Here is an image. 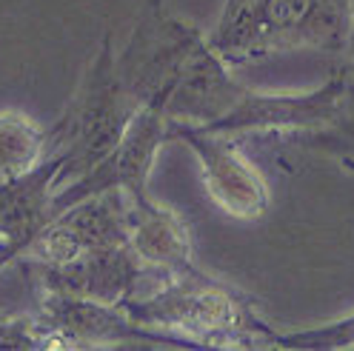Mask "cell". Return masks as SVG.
<instances>
[{
	"label": "cell",
	"instance_id": "obj_1",
	"mask_svg": "<svg viewBox=\"0 0 354 351\" xmlns=\"http://www.w3.org/2000/svg\"><path fill=\"white\" fill-rule=\"evenodd\" d=\"M123 309L171 345L194 348H274L277 332L252 297L201 269L163 274L151 289L129 297Z\"/></svg>",
	"mask_w": 354,
	"mask_h": 351
},
{
	"label": "cell",
	"instance_id": "obj_2",
	"mask_svg": "<svg viewBox=\"0 0 354 351\" xmlns=\"http://www.w3.org/2000/svg\"><path fill=\"white\" fill-rule=\"evenodd\" d=\"M346 32L348 0H226L209 43L237 69L300 49L343 57Z\"/></svg>",
	"mask_w": 354,
	"mask_h": 351
},
{
	"label": "cell",
	"instance_id": "obj_3",
	"mask_svg": "<svg viewBox=\"0 0 354 351\" xmlns=\"http://www.w3.org/2000/svg\"><path fill=\"white\" fill-rule=\"evenodd\" d=\"M140 108L143 106L120 77L112 35H103L97 55L80 77L77 92L63 108L57 123L49 129L52 151H60L63 158L57 189L95 169L120 143L123 131Z\"/></svg>",
	"mask_w": 354,
	"mask_h": 351
},
{
	"label": "cell",
	"instance_id": "obj_4",
	"mask_svg": "<svg viewBox=\"0 0 354 351\" xmlns=\"http://www.w3.org/2000/svg\"><path fill=\"white\" fill-rule=\"evenodd\" d=\"M351 69L340 63L320 86L306 92H260L246 83L232 103L229 112L212 123L206 131H226L234 137L246 135H308L328 129L343 112L348 97Z\"/></svg>",
	"mask_w": 354,
	"mask_h": 351
},
{
	"label": "cell",
	"instance_id": "obj_5",
	"mask_svg": "<svg viewBox=\"0 0 354 351\" xmlns=\"http://www.w3.org/2000/svg\"><path fill=\"white\" fill-rule=\"evenodd\" d=\"M203 37L206 35L197 26L171 15L163 0H151L126 49L118 55V69L126 89L138 97L140 106L149 100L163 103L189 52Z\"/></svg>",
	"mask_w": 354,
	"mask_h": 351
},
{
	"label": "cell",
	"instance_id": "obj_6",
	"mask_svg": "<svg viewBox=\"0 0 354 351\" xmlns=\"http://www.w3.org/2000/svg\"><path fill=\"white\" fill-rule=\"evenodd\" d=\"M171 140H183L197 163L209 200L234 220L252 223L269 211L272 194L263 171L243 149L240 137L226 131H206L192 126H174Z\"/></svg>",
	"mask_w": 354,
	"mask_h": 351
},
{
	"label": "cell",
	"instance_id": "obj_7",
	"mask_svg": "<svg viewBox=\"0 0 354 351\" xmlns=\"http://www.w3.org/2000/svg\"><path fill=\"white\" fill-rule=\"evenodd\" d=\"M166 140H171V120L166 117V108L160 100H149L123 131L120 143L95 169H88L77 180L55 191V211H63L72 203L83 200V197L112 189L123 191L126 197L146 194L149 174Z\"/></svg>",
	"mask_w": 354,
	"mask_h": 351
},
{
	"label": "cell",
	"instance_id": "obj_8",
	"mask_svg": "<svg viewBox=\"0 0 354 351\" xmlns=\"http://www.w3.org/2000/svg\"><path fill=\"white\" fill-rule=\"evenodd\" d=\"M37 325L46 348H118V345H171L158 332L131 320L123 305L69 297L37 294Z\"/></svg>",
	"mask_w": 354,
	"mask_h": 351
},
{
	"label": "cell",
	"instance_id": "obj_9",
	"mask_svg": "<svg viewBox=\"0 0 354 351\" xmlns=\"http://www.w3.org/2000/svg\"><path fill=\"white\" fill-rule=\"evenodd\" d=\"M129 246V220L123 191H100L57 211L20 260L60 266L83 254Z\"/></svg>",
	"mask_w": 354,
	"mask_h": 351
},
{
	"label": "cell",
	"instance_id": "obj_10",
	"mask_svg": "<svg viewBox=\"0 0 354 351\" xmlns=\"http://www.w3.org/2000/svg\"><path fill=\"white\" fill-rule=\"evenodd\" d=\"M20 263L26 266L37 294L49 292V294L88 297L112 305H123L129 297L151 289L163 277L143 266V260L131 252V246L83 254L72 263H60V266H46V263H32V260H20Z\"/></svg>",
	"mask_w": 354,
	"mask_h": 351
},
{
	"label": "cell",
	"instance_id": "obj_11",
	"mask_svg": "<svg viewBox=\"0 0 354 351\" xmlns=\"http://www.w3.org/2000/svg\"><path fill=\"white\" fill-rule=\"evenodd\" d=\"M63 158L60 151L20 174L15 180L0 183V272L20 260L32 240L49 226L55 211V191Z\"/></svg>",
	"mask_w": 354,
	"mask_h": 351
},
{
	"label": "cell",
	"instance_id": "obj_12",
	"mask_svg": "<svg viewBox=\"0 0 354 351\" xmlns=\"http://www.w3.org/2000/svg\"><path fill=\"white\" fill-rule=\"evenodd\" d=\"M126 220L129 246L143 260V266L158 274H180L194 269L192 229L180 211L154 203L146 191L126 197Z\"/></svg>",
	"mask_w": 354,
	"mask_h": 351
},
{
	"label": "cell",
	"instance_id": "obj_13",
	"mask_svg": "<svg viewBox=\"0 0 354 351\" xmlns=\"http://www.w3.org/2000/svg\"><path fill=\"white\" fill-rule=\"evenodd\" d=\"M52 155L49 129L15 108H0V183L32 171Z\"/></svg>",
	"mask_w": 354,
	"mask_h": 351
},
{
	"label": "cell",
	"instance_id": "obj_14",
	"mask_svg": "<svg viewBox=\"0 0 354 351\" xmlns=\"http://www.w3.org/2000/svg\"><path fill=\"white\" fill-rule=\"evenodd\" d=\"M297 146L308 149V151H320V155H328V158L340 160L343 166L354 169V72H351L348 97L343 103L340 117L328 129L308 131V135H297Z\"/></svg>",
	"mask_w": 354,
	"mask_h": 351
},
{
	"label": "cell",
	"instance_id": "obj_15",
	"mask_svg": "<svg viewBox=\"0 0 354 351\" xmlns=\"http://www.w3.org/2000/svg\"><path fill=\"white\" fill-rule=\"evenodd\" d=\"M274 348H306V351H343L354 348V314L340 317L335 323H326L306 332L277 334Z\"/></svg>",
	"mask_w": 354,
	"mask_h": 351
},
{
	"label": "cell",
	"instance_id": "obj_16",
	"mask_svg": "<svg viewBox=\"0 0 354 351\" xmlns=\"http://www.w3.org/2000/svg\"><path fill=\"white\" fill-rule=\"evenodd\" d=\"M0 348H46L35 314H0Z\"/></svg>",
	"mask_w": 354,
	"mask_h": 351
},
{
	"label": "cell",
	"instance_id": "obj_17",
	"mask_svg": "<svg viewBox=\"0 0 354 351\" xmlns=\"http://www.w3.org/2000/svg\"><path fill=\"white\" fill-rule=\"evenodd\" d=\"M343 63L354 72V0H348V32H346V55Z\"/></svg>",
	"mask_w": 354,
	"mask_h": 351
}]
</instances>
